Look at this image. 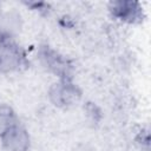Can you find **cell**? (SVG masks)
<instances>
[{
  "mask_svg": "<svg viewBox=\"0 0 151 151\" xmlns=\"http://www.w3.org/2000/svg\"><path fill=\"white\" fill-rule=\"evenodd\" d=\"M25 54L13 38L0 29V72H12L26 68Z\"/></svg>",
  "mask_w": 151,
  "mask_h": 151,
  "instance_id": "6da1fadb",
  "label": "cell"
},
{
  "mask_svg": "<svg viewBox=\"0 0 151 151\" xmlns=\"http://www.w3.org/2000/svg\"><path fill=\"white\" fill-rule=\"evenodd\" d=\"M39 57L46 68L54 74L59 76L61 80H70L72 77V65L70 61L57 53L48 46H41L39 50Z\"/></svg>",
  "mask_w": 151,
  "mask_h": 151,
  "instance_id": "7a4b0ae2",
  "label": "cell"
},
{
  "mask_svg": "<svg viewBox=\"0 0 151 151\" xmlns=\"http://www.w3.org/2000/svg\"><path fill=\"white\" fill-rule=\"evenodd\" d=\"M2 145L7 151H26L29 146V137L19 120L12 124L1 134Z\"/></svg>",
  "mask_w": 151,
  "mask_h": 151,
  "instance_id": "3957f363",
  "label": "cell"
},
{
  "mask_svg": "<svg viewBox=\"0 0 151 151\" xmlns=\"http://www.w3.org/2000/svg\"><path fill=\"white\" fill-rule=\"evenodd\" d=\"M79 88L71 84L70 80H61L54 84L50 90V98L57 106H70L80 98Z\"/></svg>",
  "mask_w": 151,
  "mask_h": 151,
  "instance_id": "277c9868",
  "label": "cell"
},
{
  "mask_svg": "<svg viewBox=\"0 0 151 151\" xmlns=\"http://www.w3.org/2000/svg\"><path fill=\"white\" fill-rule=\"evenodd\" d=\"M110 9L112 14L126 22H140L143 20V11L138 2L134 1H114L111 2Z\"/></svg>",
  "mask_w": 151,
  "mask_h": 151,
  "instance_id": "5b68a950",
  "label": "cell"
},
{
  "mask_svg": "<svg viewBox=\"0 0 151 151\" xmlns=\"http://www.w3.org/2000/svg\"><path fill=\"white\" fill-rule=\"evenodd\" d=\"M15 122H18V119L13 110L5 104H0V134Z\"/></svg>",
  "mask_w": 151,
  "mask_h": 151,
  "instance_id": "8992f818",
  "label": "cell"
}]
</instances>
